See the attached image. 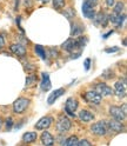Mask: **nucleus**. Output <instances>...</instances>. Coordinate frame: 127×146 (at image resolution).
Instances as JSON below:
<instances>
[{
    "mask_svg": "<svg viewBox=\"0 0 127 146\" xmlns=\"http://www.w3.org/2000/svg\"><path fill=\"white\" fill-rule=\"evenodd\" d=\"M30 105V100L26 98H18L13 104V111L17 114H21L26 111V108Z\"/></svg>",
    "mask_w": 127,
    "mask_h": 146,
    "instance_id": "1",
    "label": "nucleus"
},
{
    "mask_svg": "<svg viewBox=\"0 0 127 146\" xmlns=\"http://www.w3.org/2000/svg\"><path fill=\"white\" fill-rule=\"evenodd\" d=\"M97 1L94 0H86L83 5V13L86 18L89 19H93V17L95 15V11H94V6H95Z\"/></svg>",
    "mask_w": 127,
    "mask_h": 146,
    "instance_id": "2",
    "label": "nucleus"
},
{
    "mask_svg": "<svg viewBox=\"0 0 127 146\" xmlns=\"http://www.w3.org/2000/svg\"><path fill=\"white\" fill-rule=\"evenodd\" d=\"M108 130V125L106 121H98L91 126V131L97 135H105Z\"/></svg>",
    "mask_w": 127,
    "mask_h": 146,
    "instance_id": "3",
    "label": "nucleus"
},
{
    "mask_svg": "<svg viewBox=\"0 0 127 146\" xmlns=\"http://www.w3.org/2000/svg\"><path fill=\"white\" fill-rule=\"evenodd\" d=\"M72 123L66 115H61L57 121V130L59 132H66L71 129Z\"/></svg>",
    "mask_w": 127,
    "mask_h": 146,
    "instance_id": "4",
    "label": "nucleus"
},
{
    "mask_svg": "<svg viewBox=\"0 0 127 146\" xmlns=\"http://www.w3.org/2000/svg\"><path fill=\"white\" fill-rule=\"evenodd\" d=\"M83 97L85 98V100H86L87 103H89V104H94V105L100 104L101 99H103V97L99 94V93H97L95 91H88V92H86Z\"/></svg>",
    "mask_w": 127,
    "mask_h": 146,
    "instance_id": "5",
    "label": "nucleus"
},
{
    "mask_svg": "<svg viewBox=\"0 0 127 146\" xmlns=\"http://www.w3.org/2000/svg\"><path fill=\"white\" fill-rule=\"evenodd\" d=\"M78 108V102L74 98H68L66 100V104H65V111L66 113H68L72 117H75V111Z\"/></svg>",
    "mask_w": 127,
    "mask_h": 146,
    "instance_id": "6",
    "label": "nucleus"
},
{
    "mask_svg": "<svg viewBox=\"0 0 127 146\" xmlns=\"http://www.w3.org/2000/svg\"><path fill=\"white\" fill-rule=\"evenodd\" d=\"M110 114L112 115L113 119L119 120V121H122L126 118V114L122 112V110L118 106H111L110 107Z\"/></svg>",
    "mask_w": 127,
    "mask_h": 146,
    "instance_id": "7",
    "label": "nucleus"
},
{
    "mask_svg": "<svg viewBox=\"0 0 127 146\" xmlns=\"http://www.w3.org/2000/svg\"><path fill=\"white\" fill-rule=\"evenodd\" d=\"M94 91H95L97 93L100 94L101 97L103 96H112L114 93V91L110 86H107L106 84H101V83L95 85V90Z\"/></svg>",
    "mask_w": 127,
    "mask_h": 146,
    "instance_id": "8",
    "label": "nucleus"
},
{
    "mask_svg": "<svg viewBox=\"0 0 127 146\" xmlns=\"http://www.w3.org/2000/svg\"><path fill=\"white\" fill-rule=\"evenodd\" d=\"M53 123V118L52 117H42L41 119L35 124V129L37 130H46L51 126V124Z\"/></svg>",
    "mask_w": 127,
    "mask_h": 146,
    "instance_id": "9",
    "label": "nucleus"
},
{
    "mask_svg": "<svg viewBox=\"0 0 127 146\" xmlns=\"http://www.w3.org/2000/svg\"><path fill=\"white\" fill-rule=\"evenodd\" d=\"M61 47H62V50H65L67 52H73V51H75V50L79 48L78 47V44H77V40L73 39V38H68L65 42L61 45Z\"/></svg>",
    "mask_w": 127,
    "mask_h": 146,
    "instance_id": "10",
    "label": "nucleus"
},
{
    "mask_svg": "<svg viewBox=\"0 0 127 146\" xmlns=\"http://www.w3.org/2000/svg\"><path fill=\"white\" fill-rule=\"evenodd\" d=\"M125 18H126L125 13H121V14L113 13L112 15H110V21L113 25H115L116 27H119V29H120V27L122 26V24H124V21H125Z\"/></svg>",
    "mask_w": 127,
    "mask_h": 146,
    "instance_id": "11",
    "label": "nucleus"
},
{
    "mask_svg": "<svg viewBox=\"0 0 127 146\" xmlns=\"http://www.w3.org/2000/svg\"><path fill=\"white\" fill-rule=\"evenodd\" d=\"M93 19H94V24L95 25H101L103 27H106L107 24H108V17H107V14H105L103 12L97 13L93 17Z\"/></svg>",
    "mask_w": 127,
    "mask_h": 146,
    "instance_id": "12",
    "label": "nucleus"
},
{
    "mask_svg": "<svg viewBox=\"0 0 127 146\" xmlns=\"http://www.w3.org/2000/svg\"><path fill=\"white\" fill-rule=\"evenodd\" d=\"M11 51L18 57H25L26 56V47H24L21 44H13L11 46Z\"/></svg>",
    "mask_w": 127,
    "mask_h": 146,
    "instance_id": "13",
    "label": "nucleus"
},
{
    "mask_svg": "<svg viewBox=\"0 0 127 146\" xmlns=\"http://www.w3.org/2000/svg\"><path fill=\"white\" fill-rule=\"evenodd\" d=\"M64 93H65V90L64 88H58V90H56V91H53V92L50 94V97H48V99H47V104L48 105H52L56 100L59 98V97H61Z\"/></svg>",
    "mask_w": 127,
    "mask_h": 146,
    "instance_id": "14",
    "label": "nucleus"
},
{
    "mask_svg": "<svg viewBox=\"0 0 127 146\" xmlns=\"http://www.w3.org/2000/svg\"><path fill=\"white\" fill-rule=\"evenodd\" d=\"M107 125H108V127H110V129H111L112 131H114V132H121V131L124 130V125L121 124V121L115 120V119H112L111 121H108Z\"/></svg>",
    "mask_w": 127,
    "mask_h": 146,
    "instance_id": "15",
    "label": "nucleus"
},
{
    "mask_svg": "<svg viewBox=\"0 0 127 146\" xmlns=\"http://www.w3.org/2000/svg\"><path fill=\"white\" fill-rule=\"evenodd\" d=\"M115 92L120 98L126 97V87H125V81H116L115 83Z\"/></svg>",
    "mask_w": 127,
    "mask_h": 146,
    "instance_id": "16",
    "label": "nucleus"
},
{
    "mask_svg": "<svg viewBox=\"0 0 127 146\" xmlns=\"http://www.w3.org/2000/svg\"><path fill=\"white\" fill-rule=\"evenodd\" d=\"M40 86H41V90L42 91H48L50 88H51V80H50V76H48V73H42V80H41V84H40Z\"/></svg>",
    "mask_w": 127,
    "mask_h": 146,
    "instance_id": "17",
    "label": "nucleus"
},
{
    "mask_svg": "<svg viewBox=\"0 0 127 146\" xmlns=\"http://www.w3.org/2000/svg\"><path fill=\"white\" fill-rule=\"evenodd\" d=\"M41 141L45 146H52L54 144V138L50 132H44L41 134Z\"/></svg>",
    "mask_w": 127,
    "mask_h": 146,
    "instance_id": "18",
    "label": "nucleus"
},
{
    "mask_svg": "<svg viewBox=\"0 0 127 146\" xmlns=\"http://www.w3.org/2000/svg\"><path fill=\"white\" fill-rule=\"evenodd\" d=\"M85 31V26L80 23H75L74 25H72V30H71V35H80Z\"/></svg>",
    "mask_w": 127,
    "mask_h": 146,
    "instance_id": "19",
    "label": "nucleus"
},
{
    "mask_svg": "<svg viewBox=\"0 0 127 146\" xmlns=\"http://www.w3.org/2000/svg\"><path fill=\"white\" fill-rule=\"evenodd\" d=\"M79 118H80L81 121L86 123V121L93 120L94 119V114L91 113L89 111H87V110H83V111H80V113H79Z\"/></svg>",
    "mask_w": 127,
    "mask_h": 146,
    "instance_id": "20",
    "label": "nucleus"
},
{
    "mask_svg": "<svg viewBox=\"0 0 127 146\" xmlns=\"http://www.w3.org/2000/svg\"><path fill=\"white\" fill-rule=\"evenodd\" d=\"M37 133L35 132H26L24 135H22V141L25 143H33L35 139H37Z\"/></svg>",
    "mask_w": 127,
    "mask_h": 146,
    "instance_id": "21",
    "label": "nucleus"
},
{
    "mask_svg": "<svg viewBox=\"0 0 127 146\" xmlns=\"http://www.w3.org/2000/svg\"><path fill=\"white\" fill-rule=\"evenodd\" d=\"M77 144H78V137L71 135L69 138H67L62 143V146H77Z\"/></svg>",
    "mask_w": 127,
    "mask_h": 146,
    "instance_id": "22",
    "label": "nucleus"
},
{
    "mask_svg": "<svg viewBox=\"0 0 127 146\" xmlns=\"http://www.w3.org/2000/svg\"><path fill=\"white\" fill-rule=\"evenodd\" d=\"M124 8H125V5L122 1H118L115 5H114V10H113V13L115 14H121L124 12Z\"/></svg>",
    "mask_w": 127,
    "mask_h": 146,
    "instance_id": "23",
    "label": "nucleus"
},
{
    "mask_svg": "<svg viewBox=\"0 0 127 146\" xmlns=\"http://www.w3.org/2000/svg\"><path fill=\"white\" fill-rule=\"evenodd\" d=\"M35 53H37L42 60L46 59V53H45V50H44L42 46H40V45H37V46H35Z\"/></svg>",
    "mask_w": 127,
    "mask_h": 146,
    "instance_id": "24",
    "label": "nucleus"
},
{
    "mask_svg": "<svg viewBox=\"0 0 127 146\" xmlns=\"http://www.w3.org/2000/svg\"><path fill=\"white\" fill-rule=\"evenodd\" d=\"M53 6L56 10H62L65 7V0H53Z\"/></svg>",
    "mask_w": 127,
    "mask_h": 146,
    "instance_id": "25",
    "label": "nucleus"
},
{
    "mask_svg": "<svg viewBox=\"0 0 127 146\" xmlns=\"http://www.w3.org/2000/svg\"><path fill=\"white\" fill-rule=\"evenodd\" d=\"M64 15H65L66 18H68V19H72V18L75 15V11L73 10V8H67V10L64 12Z\"/></svg>",
    "mask_w": 127,
    "mask_h": 146,
    "instance_id": "26",
    "label": "nucleus"
},
{
    "mask_svg": "<svg viewBox=\"0 0 127 146\" xmlns=\"http://www.w3.org/2000/svg\"><path fill=\"white\" fill-rule=\"evenodd\" d=\"M77 146H92V144H91L87 139H81V140H78Z\"/></svg>",
    "mask_w": 127,
    "mask_h": 146,
    "instance_id": "27",
    "label": "nucleus"
},
{
    "mask_svg": "<svg viewBox=\"0 0 127 146\" xmlns=\"http://www.w3.org/2000/svg\"><path fill=\"white\" fill-rule=\"evenodd\" d=\"M12 126H13V119L10 117V118H7V119H6V129L7 130H11Z\"/></svg>",
    "mask_w": 127,
    "mask_h": 146,
    "instance_id": "28",
    "label": "nucleus"
},
{
    "mask_svg": "<svg viewBox=\"0 0 127 146\" xmlns=\"http://www.w3.org/2000/svg\"><path fill=\"white\" fill-rule=\"evenodd\" d=\"M119 51V47H113V48H106L105 52L106 53H114V52H118Z\"/></svg>",
    "mask_w": 127,
    "mask_h": 146,
    "instance_id": "29",
    "label": "nucleus"
},
{
    "mask_svg": "<svg viewBox=\"0 0 127 146\" xmlns=\"http://www.w3.org/2000/svg\"><path fill=\"white\" fill-rule=\"evenodd\" d=\"M34 80H35L34 77H28V78L26 79V85H31V84H33V83H34Z\"/></svg>",
    "mask_w": 127,
    "mask_h": 146,
    "instance_id": "30",
    "label": "nucleus"
},
{
    "mask_svg": "<svg viewBox=\"0 0 127 146\" xmlns=\"http://www.w3.org/2000/svg\"><path fill=\"white\" fill-rule=\"evenodd\" d=\"M84 65H85V70L88 71V70H89V66H91V59H86Z\"/></svg>",
    "mask_w": 127,
    "mask_h": 146,
    "instance_id": "31",
    "label": "nucleus"
},
{
    "mask_svg": "<svg viewBox=\"0 0 127 146\" xmlns=\"http://www.w3.org/2000/svg\"><path fill=\"white\" fill-rule=\"evenodd\" d=\"M4 46H5V39H4V36L0 34V50H1Z\"/></svg>",
    "mask_w": 127,
    "mask_h": 146,
    "instance_id": "32",
    "label": "nucleus"
},
{
    "mask_svg": "<svg viewBox=\"0 0 127 146\" xmlns=\"http://www.w3.org/2000/svg\"><path fill=\"white\" fill-rule=\"evenodd\" d=\"M114 4H115V0H106V5L108 7H112Z\"/></svg>",
    "mask_w": 127,
    "mask_h": 146,
    "instance_id": "33",
    "label": "nucleus"
},
{
    "mask_svg": "<svg viewBox=\"0 0 127 146\" xmlns=\"http://www.w3.org/2000/svg\"><path fill=\"white\" fill-rule=\"evenodd\" d=\"M112 33H113V31H110V32H108V33H106V34H105V35L103 36V38H104V39H107V36H108V35H111Z\"/></svg>",
    "mask_w": 127,
    "mask_h": 146,
    "instance_id": "34",
    "label": "nucleus"
},
{
    "mask_svg": "<svg viewBox=\"0 0 127 146\" xmlns=\"http://www.w3.org/2000/svg\"><path fill=\"white\" fill-rule=\"evenodd\" d=\"M27 5H28V6H32V3L30 1V0H25V6H27Z\"/></svg>",
    "mask_w": 127,
    "mask_h": 146,
    "instance_id": "35",
    "label": "nucleus"
},
{
    "mask_svg": "<svg viewBox=\"0 0 127 146\" xmlns=\"http://www.w3.org/2000/svg\"><path fill=\"white\" fill-rule=\"evenodd\" d=\"M1 126H3V119L0 118V129H1Z\"/></svg>",
    "mask_w": 127,
    "mask_h": 146,
    "instance_id": "36",
    "label": "nucleus"
},
{
    "mask_svg": "<svg viewBox=\"0 0 127 146\" xmlns=\"http://www.w3.org/2000/svg\"><path fill=\"white\" fill-rule=\"evenodd\" d=\"M40 1H42V3H48L50 0H40Z\"/></svg>",
    "mask_w": 127,
    "mask_h": 146,
    "instance_id": "37",
    "label": "nucleus"
},
{
    "mask_svg": "<svg viewBox=\"0 0 127 146\" xmlns=\"http://www.w3.org/2000/svg\"><path fill=\"white\" fill-rule=\"evenodd\" d=\"M94 1H97V0H94Z\"/></svg>",
    "mask_w": 127,
    "mask_h": 146,
    "instance_id": "38",
    "label": "nucleus"
}]
</instances>
